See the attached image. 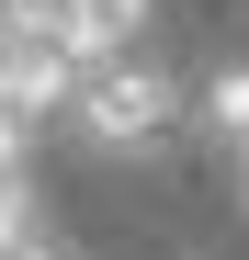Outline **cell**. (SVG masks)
Masks as SVG:
<instances>
[{
	"label": "cell",
	"instance_id": "3",
	"mask_svg": "<svg viewBox=\"0 0 249 260\" xmlns=\"http://www.w3.org/2000/svg\"><path fill=\"white\" fill-rule=\"evenodd\" d=\"M204 113H215L227 147H249V68H215V79H204Z\"/></svg>",
	"mask_w": 249,
	"mask_h": 260
},
{
	"label": "cell",
	"instance_id": "1",
	"mask_svg": "<svg viewBox=\"0 0 249 260\" xmlns=\"http://www.w3.org/2000/svg\"><path fill=\"white\" fill-rule=\"evenodd\" d=\"M57 113H68V136H79V147H102V158H147V147L181 124V79L136 46V57H102Z\"/></svg>",
	"mask_w": 249,
	"mask_h": 260
},
{
	"label": "cell",
	"instance_id": "2",
	"mask_svg": "<svg viewBox=\"0 0 249 260\" xmlns=\"http://www.w3.org/2000/svg\"><path fill=\"white\" fill-rule=\"evenodd\" d=\"M23 124H0V260H23L34 238H46V215H34V170H23Z\"/></svg>",
	"mask_w": 249,
	"mask_h": 260
},
{
	"label": "cell",
	"instance_id": "4",
	"mask_svg": "<svg viewBox=\"0 0 249 260\" xmlns=\"http://www.w3.org/2000/svg\"><path fill=\"white\" fill-rule=\"evenodd\" d=\"M238 192H249V147H238Z\"/></svg>",
	"mask_w": 249,
	"mask_h": 260
}]
</instances>
